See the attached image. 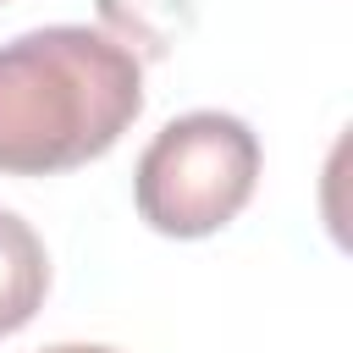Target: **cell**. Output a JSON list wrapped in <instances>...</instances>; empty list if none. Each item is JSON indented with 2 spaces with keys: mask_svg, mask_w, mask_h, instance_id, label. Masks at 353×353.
I'll return each mask as SVG.
<instances>
[{
  "mask_svg": "<svg viewBox=\"0 0 353 353\" xmlns=\"http://www.w3.org/2000/svg\"><path fill=\"white\" fill-rule=\"evenodd\" d=\"M143 110L138 55L99 28H33L0 44V171L55 176L116 149Z\"/></svg>",
  "mask_w": 353,
  "mask_h": 353,
  "instance_id": "6da1fadb",
  "label": "cell"
},
{
  "mask_svg": "<svg viewBox=\"0 0 353 353\" xmlns=\"http://www.w3.org/2000/svg\"><path fill=\"white\" fill-rule=\"evenodd\" d=\"M259 188V138L226 110H193L154 132L132 171V204L160 237H210Z\"/></svg>",
  "mask_w": 353,
  "mask_h": 353,
  "instance_id": "7a4b0ae2",
  "label": "cell"
},
{
  "mask_svg": "<svg viewBox=\"0 0 353 353\" xmlns=\"http://www.w3.org/2000/svg\"><path fill=\"white\" fill-rule=\"evenodd\" d=\"M44 292H50V254L39 232L22 215L0 210V336L22 331L39 314Z\"/></svg>",
  "mask_w": 353,
  "mask_h": 353,
  "instance_id": "3957f363",
  "label": "cell"
},
{
  "mask_svg": "<svg viewBox=\"0 0 353 353\" xmlns=\"http://www.w3.org/2000/svg\"><path fill=\"white\" fill-rule=\"evenodd\" d=\"M44 353H116V347H94V342H61V347H44Z\"/></svg>",
  "mask_w": 353,
  "mask_h": 353,
  "instance_id": "277c9868",
  "label": "cell"
}]
</instances>
